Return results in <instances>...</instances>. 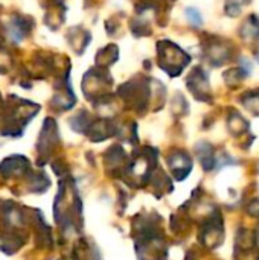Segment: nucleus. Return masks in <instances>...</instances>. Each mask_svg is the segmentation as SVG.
<instances>
[{
	"label": "nucleus",
	"mask_w": 259,
	"mask_h": 260,
	"mask_svg": "<svg viewBox=\"0 0 259 260\" xmlns=\"http://www.w3.org/2000/svg\"><path fill=\"white\" fill-rule=\"evenodd\" d=\"M206 56L211 61L212 66H223L227 61L232 59L234 56V46L231 41L220 38V37H212L208 44H206Z\"/></svg>",
	"instance_id": "obj_1"
},
{
	"label": "nucleus",
	"mask_w": 259,
	"mask_h": 260,
	"mask_svg": "<svg viewBox=\"0 0 259 260\" xmlns=\"http://www.w3.org/2000/svg\"><path fill=\"white\" fill-rule=\"evenodd\" d=\"M241 104L253 116H259V90H252V91L244 93L241 96Z\"/></svg>",
	"instance_id": "obj_6"
},
{
	"label": "nucleus",
	"mask_w": 259,
	"mask_h": 260,
	"mask_svg": "<svg viewBox=\"0 0 259 260\" xmlns=\"http://www.w3.org/2000/svg\"><path fill=\"white\" fill-rule=\"evenodd\" d=\"M240 35L246 43H255L259 40V17L249 15L240 27Z\"/></svg>",
	"instance_id": "obj_4"
},
{
	"label": "nucleus",
	"mask_w": 259,
	"mask_h": 260,
	"mask_svg": "<svg viewBox=\"0 0 259 260\" xmlns=\"http://www.w3.org/2000/svg\"><path fill=\"white\" fill-rule=\"evenodd\" d=\"M186 17H188L189 23H191L194 27H200V26L203 24V17H202V14H200L197 9H194V8H188V9H186Z\"/></svg>",
	"instance_id": "obj_9"
},
{
	"label": "nucleus",
	"mask_w": 259,
	"mask_h": 260,
	"mask_svg": "<svg viewBox=\"0 0 259 260\" xmlns=\"http://www.w3.org/2000/svg\"><path fill=\"white\" fill-rule=\"evenodd\" d=\"M227 126H229V131L237 137L249 131V122L235 110H232L227 117Z\"/></svg>",
	"instance_id": "obj_5"
},
{
	"label": "nucleus",
	"mask_w": 259,
	"mask_h": 260,
	"mask_svg": "<svg viewBox=\"0 0 259 260\" xmlns=\"http://www.w3.org/2000/svg\"><path fill=\"white\" fill-rule=\"evenodd\" d=\"M252 0H226L224 3V12L229 17H238L241 11L250 3Z\"/></svg>",
	"instance_id": "obj_8"
},
{
	"label": "nucleus",
	"mask_w": 259,
	"mask_h": 260,
	"mask_svg": "<svg viewBox=\"0 0 259 260\" xmlns=\"http://www.w3.org/2000/svg\"><path fill=\"white\" fill-rule=\"evenodd\" d=\"M247 73L241 69V67H237V69H231L224 73V81L229 87L232 88H237L243 84V81L246 79Z\"/></svg>",
	"instance_id": "obj_7"
},
{
	"label": "nucleus",
	"mask_w": 259,
	"mask_h": 260,
	"mask_svg": "<svg viewBox=\"0 0 259 260\" xmlns=\"http://www.w3.org/2000/svg\"><path fill=\"white\" fill-rule=\"evenodd\" d=\"M247 212L253 216V218H259V200L253 198L249 206H247Z\"/></svg>",
	"instance_id": "obj_10"
},
{
	"label": "nucleus",
	"mask_w": 259,
	"mask_h": 260,
	"mask_svg": "<svg viewBox=\"0 0 259 260\" xmlns=\"http://www.w3.org/2000/svg\"><path fill=\"white\" fill-rule=\"evenodd\" d=\"M255 58L258 59V62H259V47L256 49V52H255Z\"/></svg>",
	"instance_id": "obj_11"
},
{
	"label": "nucleus",
	"mask_w": 259,
	"mask_h": 260,
	"mask_svg": "<svg viewBox=\"0 0 259 260\" xmlns=\"http://www.w3.org/2000/svg\"><path fill=\"white\" fill-rule=\"evenodd\" d=\"M189 88L202 99L205 96H211L209 81H208V76L205 75V72L202 69H195L192 76H189Z\"/></svg>",
	"instance_id": "obj_3"
},
{
	"label": "nucleus",
	"mask_w": 259,
	"mask_h": 260,
	"mask_svg": "<svg viewBox=\"0 0 259 260\" xmlns=\"http://www.w3.org/2000/svg\"><path fill=\"white\" fill-rule=\"evenodd\" d=\"M166 46L168 47H162V49H159V52H162V61H165V62H162V66L163 67H166V66H172L171 67V75L174 73V75H179L180 73V70L185 67V66H188V62H189V56L182 50V49H179L176 44H171V43H166Z\"/></svg>",
	"instance_id": "obj_2"
}]
</instances>
